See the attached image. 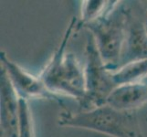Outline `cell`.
Here are the masks:
<instances>
[{
  "instance_id": "3",
  "label": "cell",
  "mask_w": 147,
  "mask_h": 137,
  "mask_svg": "<svg viewBox=\"0 0 147 137\" xmlns=\"http://www.w3.org/2000/svg\"><path fill=\"white\" fill-rule=\"evenodd\" d=\"M129 9L123 1H118L104 16L83 27L93 36L100 57L111 72L119 68Z\"/></svg>"
},
{
  "instance_id": "12",
  "label": "cell",
  "mask_w": 147,
  "mask_h": 137,
  "mask_svg": "<svg viewBox=\"0 0 147 137\" xmlns=\"http://www.w3.org/2000/svg\"><path fill=\"white\" fill-rule=\"evenodd\" d=\"M146 12H147V8H146ZM145 28H146V30H147V16H146V19H145Z\"/></svg>"
},
{
  "instance_id": "7",
  "label": "cell",
  "mask_w": 147,
  "mask_h": 137,
  "mask_svg": "<svg viewBox=\"0 0 147 137\" xmlns=\"http://www.w3.org/2000/svg\"><path fill=\"white\" fill-rule=\"evenodd\" d=\"M0 82H1V86H0L1 137H18L19 98L3 69H1Z\"/></svg>"
},
{
  "instance_id": "9",
  "label": "cell",
  "mask_w": 147,
  "mask_h": 137,
  "mask_svg": "<svg viewBox=\"0 0 147 137\" xmlns=\"http://www.w3.org/2000/svg\"><path fill=\"white\" fill-rule=\"evenodd\" d=\"M147 78V59L131 62L113 72L116 86L144 82Z\"/></svg>"
},
{
  "instance_id": "6",
  "label": "cell",
  "mask_w": 147,
  "mask_h": 137,
  "mask_svg": "<svg viewBox=\"0 0 147 137\" xmlns=\"http://www.w3.org/2000/svg\"><path fill=\"white\" fill-rule=\"evenodd\" d=\"M147 59V30L145 22L129 9V16L119 68ZM118 68V69H119Z\"/></svg>"
},
{
  "instance_id": "13",
  "label": "cell",
  "mask_w": 147,
  "mask_h": 137,
  "mask_svg": "<svg viewBox=\"0 0 147 137\" xmlns=\"http://www.w3.org/2000/svg\"><path fill=\"white\" fill-rule=\"evenodd\" d=\"M145 80H147V78H146V79H145Z\"/></svg>"
},
{
  "instance_id": "8",
  "label": "cell",
  "mask_w": 147,
  "mask_h": 137,
  "mask_svg": "<svg viewBox=\"0 0 147 137\" xmlns=\"http://www.w3.org/2000/svg\"><path fill=\"white\" fill-rule=\"evenodd\" d=\"M147 103V80L124 84L116 87L107 100L114 109L125 111H136Z\"/></svg>"
},
{
  "instance_id": "11",
  "label": "cell",
  "mask_w": 147,
  "mask_h": 137,
  "mask_svg": "<svg viewBox=\"0 0 147 137\" xmlns=\"http://www.w3.org/2000/svg\"><path fill=\"white\" fill-rule=\"evenodd\" d=\"M18 137H35L34 121L28 101L19 99V134Z\"/></svg>"
},
{
  "instance_id": "2",
  "label": "cell",
  "mask_w": 147,
  "mask_h": 137,
  "mask_svg": "<svg viewBox=\"0 0 147 137\" xmlns=\"http://www.w3.org/2000/svg\"><path fill=\"white\" fill-rule=\"evenodd\" d=\"M58 124L110 137H144L136 111H120L108 104L76 113L64 109L59 114Z\"/></svg>"
},
{
  "instance_id": "10",
  "label": "cell",
  "mask_w": 147,
  "mask_h": 137,
  "mask_svg": "<svg viewBox=\"0 0 147 137\" xmlns=\"http://www.w3.org/2000/svg\"><path fill=\"white\" fill-rule=\"evenodd\" d=\"M118 1H104V0H85L82 1L80 20L77 23V28H83L85 25L93 22L101 18L113 8Z\"/></svg>"
},
{
  "instance_id": "5",
  "label": "cell",
  "mask_w": 147,
  "mask_h": 137,
  "mask_svg": "<svg viewBox=\"0 0 147 137\" xmlns=\"http://www.w3.org/2000/svg\"><path fill=\"white\" fill-rule=\"evenodd\" d=\"M1 69L5 70L11 82L15 91L19 99L26 101L48 99L59 101V98L50 93L40 79L39 76H35L28 72L18 64L10 59L6 52L0 53Z\"/></svg>"
},
{
  "instance_id": "4",
  "label": "cell",
  "mask_w": 147,
  "mask_h": 137,
  "mask_svg": "<svg viewBox=\"0 0 147 137\" xmlns=\"http://www.w3.org/2000/svg\"><path fill=\"white\" fill-rule=\"evenodd\" d=\"M85 97L80 103V111H89L105 105L113 90L117 87L113 72L107 69L98 51L94 38L89 32L85 47Z\"/></svg>"
},
{
  "instance_id": "1",
  "label": "cell",
  "mask_w": 147,
  "mask_h": 137,
  "mask_svg": "<svg viewBox=\"0 0 147 137\" xmlns=\"http://www.w3.org/2000/svg\"><path fill=\"white\" fill-rule=\"evenodd\" d=\"M77 19L72 18L58 49L38 75L50 93L56 97H69L82 103L85 97V76L73 53L66 47L73 30L77 28Z\"/></svg>"
}]
</instances>
